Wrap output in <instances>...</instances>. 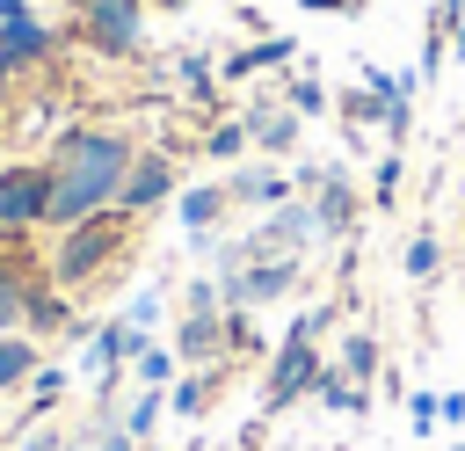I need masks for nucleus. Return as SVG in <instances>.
<instances>
[{"label":"nucleus","mask_w":465,"mask_h":451,"mask_svg":"<svg viewBox=\"0 0 465 451\" xmlns=\"http://www.w3.org/2000/svg\"><path fill=\"white\" fill-rule=\"evenodd\" d=\"M312 393H320L327 407H341V415H356V407H363V393H356V386H341V378H327V371L312 378Z\"/></svg>","instance_id":"obj_16"},{"label":"nucleus","mask_w":465,"mask_h":451,"mask_svg":"<svg viewBox=\"0 0 465 451\" xmlns=\"http://www.w3.org/2000/svg\"><path fill=\"white\" fill-rule=\"evenodd\" d=\"M7 15H22V0H0V22H7Z\"/></svg>","instance_id":"obj_30"},{"label":"nucleus","mask_w":465,"mask_h":451,"mask_svg":"<svg viewBox=\"0 0 465 451\" xmlns=\"http://www.w3.org/2000/svg\"><path fill=\"white\" fill-rule=\"evenodd\" d=\"M153 422H160V393L145 386V393L131 400V415H124V429H131V436H153Z\"/></svg>","instance_id":"obj_17"},{"label":"nucleus","mask_w":465,"mask_h":451,"mask_svg":"<svg viewBox=\"0 0 465 451\" xmlns=\"http://www.w3.org/2000/svg\"><path fill=\"white\" fill-rule=\"evenodd\" d=\"M182 80H189V87H203V95H211V65H203V58H182Z\"/></svg>","instance_id":"obj_25"},{"label":"nucleus","mask_w":465,"mask_h":451,"mask_svg":"<svg viewBox=\"0 0 465 451\" xmlns=\"http://www.w3.org/2000/svg\"><path fill=\"white\" fill-rule=\"evenodd\" d=\"M320 233H349V218H356V196H349V182L341 175H320Z\"/></svg>","instance_id":"obj_8"},{"label":"nucleus","mask_w":465,"mask_h":451,"mask_svg":"<svg viewBox=\"0 0 465 451\" xmlns=\"http://www.w3.org/2000/svg\"><path fill=\"white\" fill-rule=\"evenodd\" d=\"M58 386H65V378H58V371H44V378H36V415H44V407H51V400H58Z\"/></svg>","instance_id":"obj_26"},{"label":"nucleus","mask_w":465,"mask_h":451,"mask_svg":"<svg viewBox=\"0 0 465 451\" xmlns=\"http://www.w3.org/2000/svg\"><path fill=\"white\" fill-rule=\"evenodd\" d=\"M0 29H7V44H15V58H36V51H44V44H51V36H44V22H36V15H29V7H22V15H7V22H0Z\"/></svg>","instance_id":"obj_12"},{"label":"nucleus","mask_w":465,"mask_h":451,"mask_svg":"<svg viewBox=\"0 0 465 451\" xmlns=\"http://www.w3.org/2000/svg\"><path fill=\"white\" fill-rule=\"evenodd\" d=\"M51 211V175L44 167H0V226H36Z\"/></svg>","instance_id":"obj_4"},{"label":"nucleus","mask_w":465,"mask_h":451,"mask_svg":"<svg viewBox=\"0 0 465 451\" xmlns=\"http://www.w3.org/2000/svg\"><path fill=\"white\" fill-rule=\"evenodd\" d=\"M131 444H138L131 429H102V436H94V451H131Z\"/></svg>","instance_id":"obj_27"},{"label":"nucleus","mask_w":465,"mask_h":451,"mask_svg":"<svg viewBox=\"0 0 465 451\" xmlns=\"http://www.w3.org/2000/svg\"><path fill=\"white\" fill-rule=\"evenodd\" d=\"M254 138H262L269 153H283V145L298 138V116H291V109H283V116H254Z\"/></svg>","instance_id":"obj_15"},{"label":"nucleus","mask_w":465,"mask_h":451,"mask_svg":"<svg viewBox=\"0 0 465 451\" xmlns=\"http://www.w3.org/2000/svg\"><path fill=\"white\" fill-rule=\"evenodd\" d=\"M291 51H298L291 36H262V44H247V51H240V58L225 65V73H232V80H247V73H262V65H276V58H291Z\"/></svg>","instance_id":"obj_10"},{"label":"nucleus","mask_w":465,"mask_h":451,"mask_svg":"<svg viewBox=\"0 0 465 451\" xmlns=\"http://www.w3.org/2000/svg\"><path fill=\"white\" fill-rule=\"evenodd\" d=\"M291 109H327V95H320L312 80H298V87H291Z\"/></svg>","instance_id":"obj_24"},{"label":"nucleus","mask_w":465,"mask_h":451,"mask_svg":"<svg viewBox=\"0 0 465 451\" xmlns=\"http://www.w3.org/2000/svg\"><path fill=\"white\" fill-rule=\"evenodd\" d=\"M320 320H327V313H298V320H291V335H283V349H276V364H269L262 415H283L298 393H312V378H320V364H312V335H320Z\"/></svg>","instance_id":"obj_2"},{"label":"nucleus","mask_w":465,"mask_h":451,"mask_svg":"<svg viewBox=\"0 0 465 451\" xmlns=\"http://www.w3.org/2000/svg\"><path fill=\"white\" fill-rule=\"evenodd\" d=\"M15 451H73V444H65V436H51V429H44V436H22V444H15Z\"/></svg>","instance_id":"obj_28"},{"label":"nucleus","mask_w":465,"mask_h":451,"mask_svg":"<svg viewBox=\"0 0 465 451\" xmlns=\"http://www.w3.org/2000/svg\"><path fill=\"white\" fill-rule=\"evenodd\" d=\"M407 276H436V240H429V233L407 247Z\"/></svg>","instance_id":"obj_20"},{"label":"nucleus","mask_w":465,"mask_h":451,"mask_svg":"<svg viewBox=\"0 0 465 451\" xmlns=\"http://www.w3.org/2000/svg\"><path fill=\"white\" fill-rule=\"evenodd\" d=\"M240 145H247V131H240V124H218V131H211V153H218V160H232Z\"/></svg>","instance_id":"obj_22"},{"label":"nucleus","mask_w":465,"mask_h":451,"mask_svg":"<svg viewBox=\"0 0 465 451\" xmlns=\"http://www.w3.org/2000/svg\"><path fill=\"white\" fill-rule=\"evenodd\" d=\"M167 371H174V356H167V349H153V342H145V349H138V378H145V386H160V378H167Z\"/></svg>","instance_id":"obj_19"},{"label":"nucleus","mask_w":465,"mask_h":451,"mask_svg":"<svg viewBox=\"0 0 465 451\" xmlns=\"http://www.w3.org/2000/svg\"><path fill=\"white\" fill-rule=\"evenodd\" d=\"M116 240H124V218H109V211H94V218L65 226V247H58V284H80L87 269H102V262L116 255Z\"/></svg>","instance_id":"obj_3"},{"label":"nucleus","mask_w":465,"mask_h":451,"mask_svg":"<svg viewBox=\"0 0 465 451\" xmlns=\"http://www.w3.org/2000/svg\"><path fill=\"white\" fill-rule=\"evenodd\" d=\"M196 407H203V378H182L174 386V415H196Z\"/></svg>","instance_id":"obj_23"},{"label":"nucleus","mask_w":465,"mask_h":451,"mask_svg":"<svg viewBox=\"0 0 465 451\" xmlns=\"http://www.w3.org/2000/svg\"><path fill=\"white\" fill-rule=\"evenodd\" d=\"M124 175H131V145L124 138H109V131H73L65 138V153H58V167H51V226H80V218H94V211H109L116 204V189H124Z\"/></svg>","instance_id":"obj_1"},{"label":"nucleus","mask_w":465,"mask_h":451,"mask_svg":"<svg viewBox=\"0 0 465 451\" xmlns=\"http://www.w3.org/2000/svg\"><path fill=\"white\" fill-rule=\"evenodd\" d=\"M341 364H349L356 378H371V371H378V342H371V335H349V349H341Z\"/></svg>","instance_id":"obj_18"},{"label":"nucleus","mask_w":465,"mask_h":451,"mask_svg":"<svg viewBox=\"0 0 465 451\" xmlns=\"http://www.w3.org/2000/svg\"><path fill=\"white\" fill-rule=\"evenodd\" d=\"M29 371H36V349H29L22 335H0V393H7V386H22Z\"/></svg>","instance_id":"obj_11"},{"label":"nucleus","mask_w":465,"mask_h":451,"mask_svg":"<svg viewBox=\"0 0 465 451\" xmlns=\"http://www.w3.org/2000/svg\"><path fill=\"white\" fill-rule=\"evenodd\" d=\"M298 7H363V0H298Z\"/></svg>","instance_id":"obj_29"},{"label":"nucleus","mask_w":465,"mask_h":451,"mask_svg":"<svg viewBox=\"0 0 465 451\" xmlns=\"http://www.w3.org/2000/svg\"><path fill=\"white\" fill-rule=\"evenodd\" d=\"M225 342V327H218V306H196L189 313V327H182V356H211Z\"/></svg>","instance_id":"obj_9"},{"label":"nucleus","mask_w":465,"mask_h":451,"mask_svg":"<svg viewBox=\"0 0 465 451\" xmlns=\"http://www.w3.org/2000/svg\"><path fill=\"white\" fill-rule=\"evenodd\" d=\"M0 451H7V436H0Z\"/></svg>","instance_id":"obj_31"},{"label":"nucleus","mask_w":465,"mask_h":451,"mask_svg":"<svg viewBox=\"0 0 465 451\" xmlns=\"http://www.w3.org/2000/svg\"><path fill=\"white\" fill-rule=\"evenodd\" d=\"M80 29L124 58V51H138V0H80Z\"/></svg>","instance_id":"obj_5"},{"label":"nucleus","mask_w":465,"mask_h":451,"mask_svg":"<svg viewBox=\"0 0 465 451\" xmlns=\"http://www.w3.org/2000/svg\"><path fill=\"white\" fill-rule=\"evenodd\" d=\"M298 284V262L291 255H276V262H240L232 276H225V298L232 306H262V298H276V291H291Z\"/></svg>","instance_id":"obj_6"},{"label":"nucleus","mask_w":465,"mask_h":451,"mask_svg":"<svg viewBox=\"0 0 465 451\" xmlns=\"http://www.w3.org/2000/svg\"><path fill=\"white\" fill-rule=\"evenodd\" d=\"M167 189H174V167H167L160 153H145V160H131V175H124L116 204H124V211H153V204H160Z\"/></svg>","instance_id":"obj_7"},{"label":"nucleus","mask_w":465,"mask_h":451,"mask_svg":"<svg viewBox=\"0 0 465 451\" xmlns=\"http://www.w3.org/2000/svg\"><path fill=\"white\" fill-rule=\"evenodd\" d=\"M58 320H65V306L44 298V291H29V327H58Z\"/></svg>","instance_id":"obj_21"},{"label":"nucleus","mask_w":465,"mask_h":451,"mask_svg":"<svg viewBox=\"0 0 465 451\" xmlns=\"http://www.w3.org/2000/svg\"><path fill=\"white\" fill-rule=\"evenodd\" d=\"M283 189H291L283 175H269V167H247V175L225 189V196H262V204H283Z\"/></svg>","instance_id":"obj_13"},{"label":"nucleus","mask_w":465,"mask_h":451,"mask_svg":"<svg viewBox=\"0 0 465 451\" xmlns=\"http://www.w3.org/2000/svg\"><path fill=\"white\" fill-rule=\"evenodd\" d=\"M218 211H225V189H189V196H182V226H196V233H203Z\"/></svg>","instance_id":"obj_14"}]
</instances>
